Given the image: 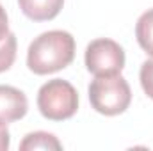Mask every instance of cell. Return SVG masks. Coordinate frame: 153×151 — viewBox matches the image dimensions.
Segmentation results:
<instances>
[{"label": "cell", "mask_w": 153, "mask_h": 151, "mask_svg": "<svg viewBox=\"0 0 153 151\" xmlns=\"http://www.w3.org/2000/svg\"><path fill=\"white\" fill-rule=\"evenodd\" d=\"M75 59V38L66 30L39 34L27 50V66L36 75H50L68 68Z\"/></svg>", "instance_id": "obj_1"}, {"label": "cell", "mask_w": 153, "mask_h": 151, "mask_svg": "<svg viewBox=\"0 0 153 151\" xmlns=\"http://www.w3.org/2000/svg\"><path fill=\"white\" fill-rule=\"evenodd\" d=\"M89 101L96 112L103 115L123 114L132 101V91L128 82L121 75L96 76L89 84Z\"/></svg>", "instance_id": "obj_2"}, {"label": "cell", "mask_w": 153, "mask_h": 151, "mask_svg": "<svg viewBox=\"0 0 153 151\" xmlns=\"http://www.w3.org/2000/svg\"><path fill=\"white\" fill-rule=\"evenodd\" d=\"M38 109L48 121L70 119L78 109V93L70 82L62 78L48 80L39 87Z\"/></svg>", "instance_id": "obj_3"}, {"label": "cell", "mask_w": 153, "mask_h": 151, "mask_svg": "<svg viewBox=\"0 0 153 151\" xmlns=\"http://www.w3.org/2000/svg\"><path fill=\"white\" fill-rule=\"evenodd\" d=\"M85 68L94 76L119 75L125 68V52L114 39H94L85 48Z\"/></svg>", "instance_id": "obj_4"}, {"label": "cell", "mask_w": 153, "mask_h": 151, "mask_svg": "<svg viewBox=\"0 0 153 151\" xmlns=\"http://www.w3.org/2000/svg\"><path fill=\"white\" fill-rule=\"evenodd\" d=\"M29 110V101L23 91L13 85H0V123L9 124L22 119Z\"/></svg>", "instance_id": "obj_5"}, {"label": "cell", "mask_w": 153, "mask_h": 151, "mask_svg": "<svg viewBox=\"0 0 153 151\" xmlns=\"http://www.w3.org/2000/svg\"><path fill=\"white\" fill-rule=\"evenodd\" d=\"M22 13L32 21H48L53 20L62 5L64 0H18Z\"/></svg>", "instance_id": "obj_6"}, {"label": "cell", "mask_w": 153, "mask_h": 151, "mask_svg": "<svg viewBox=\"0 0 153 151\" xmlns=\"http://www.w3.org/2000/svg\"><path fill=\"white\" fill-rule=\"evenodd\" d=\"M20 150L22 151H36V150H62V144L59 142V139L53 133L48 132H32L29 135H25V139L20 142Z\"/></svg>", "instance_id": "obj_7"}, {"label": "cell", "mask_w": 153, "mask_h": 151, "mask_svg": "<svg viewBox=\"0 0 153 151\" xmlns=\"http://www.w3.org/2000/svg\"><path fill=\"white\" fill-rule=\"evenodd\" d=\"M135 38L139 46L153 57V9H148L141 14L135 25Z\"/></svg>", "instance_id": "obj_8"}, {"label": "cell", "mask_w": 153, "mask_h": 151, "mask_svg": "<svg viewBox=\"0 0 153 151\" xmlns=\"http://www.w3.org/2000/svg\"><path fill=\"white\" fill-rule=\"evenodd\" d=\"M16 48H18V43H16V36L13 32H9L0 41V73L7 71L13 66V62L16 59Z\"/></svg>", "instance_id": "obj_9"}, {"label": "cell", "mask_w": 153, "mask_h": 151, "mask_svg": "<svg viewBox=\"0 0 153 151\" xmlns=\"http://www.w3.org/2000/svg\"><path fill=\"white\" fill-rule=\"evenodd\" d=\"M139 80L144 94L153 100V59H148L143 62L141 71H139Z\"/></svg>", "instance_id": "obj_10"}, {"label": "cell", "mask_w": 153, "mask_h": 151, "mask_svg": "<svg viewBox=\"0 0 153 151\" xmlns=\"http://www.w3.org/2000/svg\"><path fill=\"white\" fill-rule=\"evenodd\" d=\"M7 34H9V20H7L5 9H4L2 4H0V41L5 38Z\"/></svg>", "instance_id": "obj_11"}, {"label": "cell", "mask_w": 153, "mask_h": 151, "mask_svg": "<svg viewBox=\"0 0 153 151\" xmlns=\"http://www.w3.org/2000/svg\"><path fill=\"white\" fill-rule=\"evenodd\" d=\"M9 144H11V135H9V130L5 124L0 123V151H7L9 150Z\"/></svg>", "instance_id": "obj_12"}]
</instances>
